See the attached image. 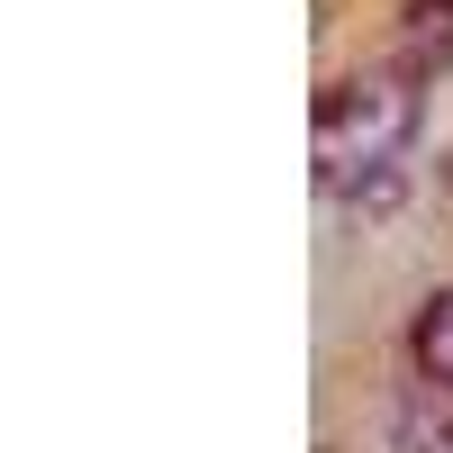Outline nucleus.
Segmentation results:
<instances>
[{
    "instance_id": "f03ea898",
    "label": "nucleus",
    "mask_w": 453,
    "mask_h": 453,
    "mask_svg": "<svg viewBox=\"0 0 453 453\" xmlns=\"http://www.w3.org/2000/svg\"><path fill=\"white\" fill-rule=\"evenodd\" d=\"M408 363H418L435 390H453V290H435L418 309V326H408Z\"/></svg>"
},
{
    "instance_id": "7ed1b4c3",
    "label": "nucleus",
    "mask_w": 453,
    "mask_h": 453,
    "mask_svg": "<svg viewBox=\"0 0 453 453\" xmlns=\"http://www.w3.org/2000/svg\"><path fill=\"white\" fill-rule=\"evenodd\" d=\"M399 46H408V64H418V73L453 64V0H418L408 27H399Z\"/></svg>"
},
{
    "instance_id": "20e7f679",
    "label": "nucleus",
    "mask_w": 453,
    "mask_h": 453,
    "mask_svg": "<svg viewBox=\"0 0 453 453\" xmlns=\"http://www.w3.org/2000/svg\"><path fill=\"white\" fill-rule=\"evenodd\" d=\"M390 453H453V418L444 408H399L390 418Z\"/></svg>"
},
{
    "instance_id": "f257e3e1",
    "label": "nucleus",
    "mask_w": 453,
    "mask_h": 453,
    "mask_svg": "<svg viewBox=\"0 0 453 453\" xmlns=\"http://www.w3.org/2000/svg\"><path fill=\"white\" fill-rule=\"evenodd\" d=\"M399 145H408V82L363 73L318 100V181L345 209H390L399 191Z\"/></svg>"
}]
</instances>
